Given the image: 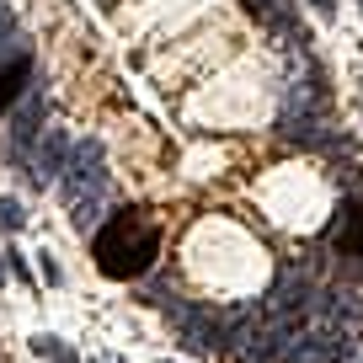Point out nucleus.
Instances as JSON below:
<instances>
[{
    "label": "nucleus",
    "mask_w": 363,
    "mask_h": 363,
    "mask_svg": "<svg viewBox=\"0 0 363 363\" xmlns=\"http://www.w3.org/2000/svg\"><path fill=\"white\" fill-rule=\"evenodd\" d=\"M91 257H96V267H102L107 278H118V284L145 278V272L155 267V257H160V225L145 208H118V214L96 230Z\"/></svg>",
    "instance_id": "1"
},
{
    "label": "nucleus",
    "mask_w": 363,
    "mask_h": 363,
    "mask_svg": "<svg viewBox=\"0 0 363 363\" xmlns=\"http://www.w3.org/2000/svg\"><path fill=\"white\" fill-rule=\"evenodd\" d=\"M166 320L182 331V342H187L193 352H214L219 342H225V326H219V315H214V310H203V305L166 299Z\"/></svg>",
    "instance_id": "2"
},
{
    "label": "nucleus",
    "mask_w": 363,
    "mask_h": 363,
    "mask_svg": "<svg viewBox=\"0 0 363 363\" xmlns=\"http://www.w3.org/2000/svg\"><path fill=\"white\" fill-rule=\"evenodd\" d=\"M331 251H342V257H363V193H352L347 203H342L337 225L326 230Z\"/></svg>",
    "instance_id": "3"
},
{
    "label": "nucleus",
    "mask_w": 363,
    "mask_h": 363,
    "mask_svg": "<svg viewBox=\"0 0 363 363\" xmlns=\"http://www.w3.org/2000/svg\"><path fill=\"white\" fill-rule=\"evenodd\" d=\"M80 182H86V193H102V145L96 139L75 145V155H69V193H80Z\"/></svg>",
    "instance_id": "4"
},
{
    "label": "nucleus",
    "mask_w": 363,
    "mask_h": 363,
    "mask_svg": "<svg viewBox=\"0 0 363 363\" xmlns=\"http://www.w3.org/2000/svg\"><path fill=\"white\" fill-rule=\"evenodd\" d=\"M43 118H48V102H43V96H27L22 113H16V123H11V155L27 145V139L43 134Z\"/></svg>",
    "instance_id": "5"
},
{
    "label": "nucleus",
    "mask_w": 363,
    "mask_h": 363,
    "mask_svg": "<svg viewBox=\"0 0 363 363\" xmlns=\"http://www.w3.org/2000/svg\"><path fill=\"white\" fill-rule=\"evenodd\" d=\"M22 86H27V54L11 59V65H0V113H6V107H16Z\"/></svg>",
    "instance_id": "6"
},
{
    "label": "nucleus",
    "mask_w": 363,
    "mask_h": 363,
    "mask_svg": "<svg viewBox=\"0 0 363 363\" xmlns=\"http://www.w3.org/2000/svg\"><path fill=\"white\" fill-rule=\"evenodd\" d=\"M59 160H65V134H48V139H43V150H38V160H33V166H38L33 177H38V182H43V177H54V171H59Z\"/></svg>",
    "instance_id": "7"
},
{
    "label": "nucleus",
    "mask_w": 363,
    "mask_h": 363,
    "mask_svg": "<svg viewBox=\"0 0 363 363\" xmlns=\"http://www.w3.org/2000/svg\"><path fill=\"white\" fill-rule=\"evenodd\" d=\"M246 6H251V16H257V22H267V27H278V33H289L284 0H246Z\"/></svg>",
    "instance_id": "8"
},
{
    "label": "nucleus",
    "mask_w": 363,
    "mask_h": 363,
    "mask_svg": "<svg viewBox=\"0 0 363 363\" xmlns=\"http://www.w3.org/2000/svg\"><path fill=\"white\" fill-rule=\"evenodd\" d=\"M33 352H38L43 363H80V358H75V352H69L59 337H38V342H33Z\"/></svg>",
    "instance_id": "9"
},
{
    "label": "nucleus",
    "mask_w": 363,
    "mask_h": 363,
    "mask_svg": "<svg viewBox=\"0 0 363 363\" xmlns=\"http://www.w3.org/2000/svg\"><path fill=\"white\" fill-rule=\"evenodd\" d=\"M22 203H16V198H0V230H22Z\"/></svg>",
    "instance_id": "10"
},
{
    "label": "nucleus",
    "mask_w": 363,
    "mask_h": 363,
    "mask_svg": "<svg viewBox=\"0 0 363 363\" xmlns=\"http://www.w3.org/2000/svg\"><path fill=\"white\" fill-rule=\"evenodd\" d=\"M96 208H102V203H96V193L75 198V225H80V230H86V225H96Z\"/></svg>",
    "instance_id": "11"
},
{
    "label": "nucleus",
    "mask_w": 363,
    "mask_h": 363,
    "mask_svg": "<svg viewBox=\"0 0 363 363\" xmlns=\"http://www.w3.org/2000/svg\"><path fill=\"white\" fill-rule=\"evenodd\" d=\"M310 6H315V11H320V16H331V0H310Z\"/></svg>",
    "instance_id": "12"
},
{
    "label": "nucleus",
    "mask_w": 363,
    "mask_h": 363,
    "mask_svg": "<svg viewBox=\"0 0 363 363\" xmlns=\"http://www.w3.org/2000/svg\"><path fill=\"white\" fill-rule=\"evenodd\" d=\"M0 284H6V267H0Z\"/></svg>",
    "instance_id": "13"
}]
</instances>
